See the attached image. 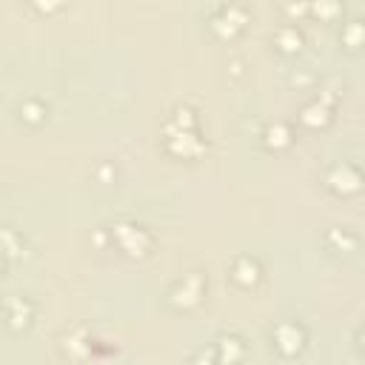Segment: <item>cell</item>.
I'll return each instance as SVG.
<instances>
[{
	"label": "cell",
	"mask_w": 365,
	"mask_h": 365,
	"mask_svg": "<svg viewBox=\"0 0 365 365\" xmlns=\"http://www.w3.org/2000/svg\"><path fill=\"white\" fill-rule=\"evenodd\" d=\"M331 100L325 97V94H319L317 100H311L308 106H302V111H299V123L302 125H308V128H319V125H325L328 120H331Z\"/></svg>",
	"instance_id": "8"
},
{
	"label": "cell",
	"mask_w": 365,
	"mask_h": 365,
	"mask_svg": "<svg viewBox=\"0 0 365 365\" xmlns=\"http://www.w3.org/2000/svg\"><path fill=\"white\" fill-rule=\"evenodd\" d=\"M165 134V151L182 160H194L205 151V140L197 131V114L188 106H177L171 117L163 125Z\"/></svg>",
	"instance_id": "1"
},
{
	"label": "cell",
	"mask_w": 365,
	"mask_h": 365,
	"mask_svg": "<svg viewBox=\"0 0 365 365\" xmlns=\"http://www.w3.org/2000/svg\"><path fill=\"white\" fill-rule=\"evenodd\" d=\"M291 140H294V134H291V128H288L285 123H271V125L262 131V143H265L268 148H274V151L288 148Z\"/></svg>",
	"instance_id": "11"
},
{
	"label": "cell",
	"mask_w": 365,
	"mask_h": 365,
	"mask_svg": "<svg viewBox=\"0 0 365 365\" xmlns=\"http://www.w3.org/2000/svg\"><path fill=\"white\" fill-rule=\"evenodd\" d=\"M274 345L285 354V356H294V354H299L302 348H305V328L299 325V322H279L277 328H274Z\"/></svg>",
	"instance_id": "6"
},
{
	"label": "cell",
	"mask_w": 365,
	"mask_h": 365,
	"mask_svg": "<svg viewBox=\"0 0 365 365\" xmlns=\"http://www.w3.org/2000/svg\"><path fill=\"white\" fill-rule=\"evenodd\" d=\"M274 43L279 46V51H285V54H294V51H299V48H302L305 37H302V31H299L294 23H288V26H282V29L274 34Z\"/></svg>",
	"instance_id": "10"
},
{
	"label": "cell",
	"mask_w": 365,
	"mask_h": 365,
	"mask_svg": "<svg viewBox=\"0 0 365 365\" xmlns=\"http://www.w3.org/2000/svg\"><path fill=\"white\" fill-rule=\"evenodd\" d=\"M342 40H345V46H351V48L365 46V20H351V23L342 29Z\"/></svg>",
	"instance_id": "13"
},
{
	"label": "cell",
	"mask_w": 365,
	"mask_h": 365,
	"mask_svg": "<svg viewBox=\"0 0 365 365\" xmlns=\"http://www.w3.org/2000/svg\"><path fill=\"white\" fill-rule=\"evenodd\" d=\"M205 288H208V285H205V277H202L200 271L182 274V279H177V282H174V288L168 291L171 305H174V308H180V311H191V308H197V305L202 302Z\"/></svg>",
	"instance_id": "4"
},
{
	"label": "cell",
	"mask_w": 365,
	"mask_h": 365,
	"mask_svg": "<svg viewBox=\"0 0 365 365\" xmlns=\"http://www.w3.org/2000/svg\"><path fill=\"white\" fill-rule=\"evenodd\" d=\"M231 279H234L240 288H254V285L262 279V268H259V262H257L254 257L242 254V257H237V259L231 262Z\"/></svg>",
	"instance_id": "7"
},
{
	"label": "cell",
	"mask_w": 365,
	"mask_h": 365,
	"mask_svg": "<svg viewBox=\"0 0 365 365\" xmlns=\"http://www.w3.org/2000/svg\"><path fill=\"white\" fill-rule=\"evenodd\" d=\"M111 240H114V245H117L125 257H131V259L148 257V251H151V245H154L151 231H148L145 225H137V222H117V225L111 228Z\"/></svg>",
	"instance_id": "2"
},
{
	"label": "cell",
	"mask_w": 365,
	"mask_h": 365,
	"mask_svg": "<svg viewBox=\"0 0 365 365\" xmlns=\"http://www.w3.org/2000/svg\"><path fill=\"white\" fill-rule=\"evenodd\" d=\"M31 314H34V308H31L29 299H23V297H11V299H6V322H9V328H14V331L29 328Z\"/></svg>",
	"instance_id": "9"
},
{
	"label": "cell",
	"mask_w": 365,
	"mask_h": 365,
	"mask_svg": "<svg viewBox=\"0 0 365 365\" xmlns=\"http://www.w3.org/2000/svg\"><path fill=\"white\" fill-rule=\"evenodd\" d=\"M328 242H339L345 251H351V248L356 245V237H354V234H348L345 228H334V231L328 234Z\"/></svg>",
	"instance_id": "16"
},
{
	"label": "cell",
	"mask_w": 365,
	"mask_h": 365,
	"mask_svg": "<svg viewBox=\"0 0 365 365\" xmlns=\"http://www.w3.org/2000/svg\"><path fill=\"white\" fill-rule=\"evenodd\" d=\"M311 14L319 20H334L342 14V0H311Z\"/></svg>",
	"instance_id": "12"
},
{
	"label": "cell",
	"mask_w": 365,
	"mask_h": 365,
	"mask_svg": "<svg viewBox=\"0 0 365 365\" xmlns=\"http://www.w3.org/2000/svg\"><path fill=\"white\" fill-rule=\"evenodd\" d=\"M208 26H211V31H214L217 37L234 40V37L248 26V11H245V6H240V3H222V6L211 14Z\"/></svg>",
	"instance_id": "3"
},
{
	"label": "cell",
	"mask_w": 365,
	"mask_h": 365,
	"mask_svg": "<svg viewBox=\"0 0 365 365\" xmlns=\"http://www.w3.org/2000/svg\"><path fill=\"white\" fill-rule=\"evenodd\" d=\"M20 114H23V120H26V123L37 125V123L46 117V106H43L40 100H26V103L20 106Z\"/></svg>",
	"instance_id": "15"
},
{
	"label": "cell",
	"mask_w": 365,
	"mask_h": 365,
	"mask_svg": "<svg viewBox=\"0 0 365 365\" xmlns=\"http://www.w3.org/2000/svg\"><path fill=\"white\" fill-rule=\"evenodd\" d=\"M359 342H362V348H365V328H362V334H359Z\"/></svg>",
	"instance_id": "18"
},
{
	"label": "cell",
	"mask_w": 365,
	"mask_h": 365,
	"mask_svg": "<svg viewBox=\"0 0 365 365\" xmlns=\"http://www.w3.org/2000/svg\"><path fill=\"white\" fill-rule=\"evenodd\" d=\"M245 354V345L240 336H222L220 339V359H240Z\"/></svg>",
	"instance_id": "14"
},
{
	"label": "cell",
	"mask_w": 365,
	"mask_h": 365,
	"mask_svg": "<svg viewBox=\"0 0 365 365\" xmlns=\"http://www.w3.org/2000/svg\"><path fill=\"white\" fill-rule=\"evenodd\" d=\"M31 3H34V9H37V11L51 14V11H57V9H60L66 0H31Z\"/></svg>",
	"instance_id": "17"
},
{
	"label": "cell",
	"mask_w": 365,
	"mask_h": 365,
	"mask_svg": "<svg viewBox=\"0 0 365 365\" xmlns=\"http://www.w3.org/2000/svg\"><path fill=\"white\" fill-rule=\"evenodd\" d=\"M325 182H328V188H331L334 194L348 197V194L362 191V185H365V174H362L354 163H339V165H334V168L328 171Z\"/></svg>",
	"instance_id": "5"
}]
</instances>
